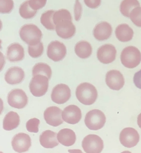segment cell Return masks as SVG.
Wrapping results in <instances>:
<instances>
[{"label":"cell","instance_id":"f546056e","mask_svg":"<svg viewBox=\"0 0 141 153\" xmlns=\"http://www.w3.org/2000/svg\"><path fill=\"white\" fill-rule=\"evenodd\" d=\"M27 51L29 55L32 58L39 57L44 51V45L40 42L35 45H28Z\"/></svg>","mask_w":141,"mask_h":153},{"label":"cell","instance_id":"4dcf8cb0","mask_svg":"<svg viewBox=\"0 0 141 153\" xmlns=\"http://www.w3.org/2000/svg\"><path fill=\"white\" fill-rule=\"evenodd\" d=\"M129 18L133 23L137 27H141V7L133 8L130 13Z\"/></svg>","mask_w":141,"mask_h":153},{"label":"cell","instance_id":"d590c367","mask_svg":"<svg viewBox=\"0 0 141 153\" xmlns=\"http://www.w3.org/2000/svg\"><path fill=\"white\" fill-rule=\"evenodd\" d=\"M85 5L90 8L96 9L101 4L102 0H84Z\"/></svg>","mask_w":141,"mask_h":153},{"label":"cell","instance_id":"ffe728a7","mask_svg":"<svg viewBox=\"0 0 141 153\" xmlns=\"http://www.w3.org/2000/svg\"><path fill=\"white\" fill-rule=\"evenodd\" d=\"M115 34L118 41L122 42H126L132 39L134 32L128 25L122 23L117 26L115 30Z\"/></svg>","mask_w":141,"mask_h":153},{"label":"cell","instance_id":"6da1fadb","mask_svg":"<svg viewBox=\"0 0 141 153\" xmlns=\"http://www.w3.org/2000/svg\"><path fill=\"white\" fill-rule=\"evenodd\" d=\"M21 39L28 45H35L41 41L42 33L41 29L34 24H25L19 30Z\"/></svg>","mask_w":141,"mask_h":153},{"label":"cell","instance_id":"e575fe53","mask_svg":"<svg viewBox=\"0 0 141 153\" xmlns=\"http://www.w3.org/2000/svg\"><path fill=\"white\" fill-rule=\"evenodd\" d=\"M28 2L30 8L35 11H37L46 5L47 0H28Z\"/></svg>","mask_w":141,"mask_h":153},{"label":"cell","instance_id":"7c38bea8","mask_svg":"<svg viewBox=\"0 0 141 153\" xmlns=\"http://www.w3.org/2000/svg\"><path fill=\"white\" fill-rule=\"evenodd\" d=\"M13 149L17 152L22 153L28 151L31 146L30 136L24 133H19L16 134L11 141Z\"/></svg>","mask_w":141,"mask_h":153},{"label":"cell","instance_id":"277c9868","mask_svg":"<svg viewBox=\"0 0 141 153\" xmlns=\"http://www.w3.org/2000/svg\"><path fill=\"white\" fill-rule=\"evenodd\" d=\"M106 122L104 113L99 109H93L87 112L85 117V126L91 130H97L102 128Z\"/></svg>","mask_w":141,"mask_h":153},{"label":"cell","instance_id":"d4e9b609","mask_svg":"<svg viewBox=\"0 0 141 153\" xmlns=\"http://www.w3.org/2000/svg\"><path fill=\"white\" fill-rule=\"evenodd\" d=\"M54 10H49L44 12L40 17V22L42 25L47 30H55V25L53 22V16Z\"/></svg>","mask_w":141,"mask_h":153},{"label":"cell","instance_id":"52a82bcc","mask_svg":"<svg viewBox=\"0 0 141 153\" xmlns=\"http://www.w3.org/2000/svg\"><path fill=\"white\" fill-rule=\"evenodd\" d=\"M66 54V48L63 42L55 40L48 44L47 49V55L53 61H60L65 58Z\"/></svg>","mask_w":141,"mask_h":153},{"label":"cell","instance_id":"9c48e42d","mask_svg":"<svg viewBox=\"0 0 141 153\" xmlns=\"http://www.w3.org/2000/svg\"><path fill=\"white\" fill-rule=\"evenodd\" d=\"M139 138L138 132L132 127L124 128L119 134V141L121 143L127 148L135 146L139 142Z\"/></svg>","mask_w":141,"mask_h":153},{"label":"cell","instance_id":"4316f807","mask_svg":"<svg viewBox=\"0 0 141 153\" xmlns=\"http://www.w3.org/2000/svg\"><path fill=\"white\" fill-rule=\"evenodd\" d=\"M32 74L33 76L36 75H44L50 79L51 75V69L48 65L40 62L36 63L33 66Z\"/></svg>","mask_w":141,"mask_h":153},{"label":"cell","instance_id":"d6986e66","mask_svg":"<svg viewBox=\"0 0 141 153\" xmlns=\"http://www.w3.org/2000/svg\"><path fill=\"white\" fill-rule=\"evenodd\" d=\"M24 78L23 70L18 66L9 68L5 74V80L9 84H18L20 83Z\"/></svg>","mask_w":141,"mask_h":153},{"label":"cell","instance_id":"603a6c76","mask_svg":"<svg viewBox=\"0 0 141 153\" xmlns=\"http://www.w3.org/2000/svg\"><path fill=\"white\" fill-rule=\"evenodd\" d=\"M76 55L81 59H87L92 53V47L90 42L86 41H80L78 42L74 48Z\"/></svg>","mask_w":141,"mask_h":153},{"label":"cell","instance_id":"7a4b0ae2","mask_svg":"<svg viewBox=\"0 0 141 153\" xmlns=\"http://www.w3.org/2000/svg\"><path fill=\"white\" fill-rule=\"evenodd\" d=\"M75 94L79 102L85 105L93 104L97 97L96 87L88 82H83L78 85L76 88Z\"/></svg>","mask_w":141,"mask_h":153},{"label":"cell","instance_id":"ba28073f","mask_svg":"<svg viewBox=\"0 0 141 153\" xmlns=\"http://www.w3.org/2000/svg\"><path fill=\"white\" fill-rule=\"evenodd\" d=\"M8 103L13 108L22 109L27 103V97L22 89H14L9 92L7 96Z\"/></svg>","mask_w":141,"mask_h":153},{"label":"cell","instance_id":"ac0fdd59","mask_svg":"<svg viewBox=\"0 0 141 153\" xmlns=\"http://www.w3.org/2000/svg\"><path fill=\"white\" fill-rule=\"evenodd\" d=\"M6 57L11 62L22 60L24 57V50L23 46L17 42L11 44L7 47Z\"/></svg>","mask_w":141,"mask_h":153},{"label":"cell","instance_id":"e0dca14e","mask_svg":"<svg viewBox=\"0 0 141 153\" xmlns=\"http://www.w3.org/2000/svg\"><path fill=\"white\" fill-rule=\"evenodd\" d=\"M93 33L96 39L103 41L110 38L112 33V27L108 22H101L95 26Z\"/></svg>","mask_w":141,"mask_h":153},{"label":"cell","instance_id":"2e32d148","mask_svg":"<svg viewBox=\"0 0 141 153\" xmlns=\"http://www.w3.org/2000/svg\"><path fill=\"white\" fill-rule=\"evenodd\" d=\"M55 30L60 38L68 39L72 38L75 35L76 27L72 20H68L56 25Z\"/></svg>","mask_w":141,"mask_h":153},{"label":"cell","instance_id":"83f0119b","mask_svg":"<svg viewBox=\"0 0 141 153\" xmlns=\"http://www.w3.org/2000/svg\"><path fill=\"white\" fill-rule=\"evenodd\" d=\"M53 22L55 26L61 22L72 20L70 13L66 9H60L54 11L53 16Z\"/></svg>","mask_w":141,"mask_h":153},{"label":"cell","instance_id":"30bf717a","mask_svg":"<svg viewBox=\"0 0 141 153\" xmlns=\"http://www.w3.org/2000/svg\"><path fill=\"white\" fill-rule=\"evenodd\" d=\"M116 54V48L114 45L111 44L101 45L97 51V57L99 62L103 64H109L114 62Z\"/></svg>","mask_w":141,"mask_h":153},{"label":"cell","instance_id":"d6a6232c","mask_svg":"<svg viewBox=\"0 0 141 153\" xmlns=\"http://www.w3.org/2000/svg\"><path fill=\"white\" fill-rule=\"evenodd\" d=\"M39 123V120L36 118H33L29 120L26 122V124L27 130L32 133H37L38 131V126Z\"/></svg>","mask_w":141,"mask_h":153},{"label":"cell","instance_id":"8d00e7d4","mask_svg":"<svg viewBox=\"0 0 141 153\" xmlns=\"http://www.w3.org/2000/svg\"><path fill=\"white\" fill-rule=\"evenodd\" d=\"M133 82L138 88L141 89V69L136 72L134 75Z\"/></svg>","mask_w":141,"mask_h":153},{"label":"cell","instance_id":"8992f818","mask_svg":"<svg viewBox=\"0 0 141 153\" xmlns=\"http://www.w3.org/2000/svg\"><path fill=\"white\" fill-rule=\"evenodd\" d=\"M82 146L86 153H100L103 148V142L96 134H88L82 140Z\"/></svg>","mask_w":141,"mask_h":153},{"label":"cell","instance_id":"74e56055","mask_svg":"<svg viewBox=\"0 0 141 153\" xmlns=\"http://www.w3.org/2000/svg\"><path fill=\"white\" fill-rule=\"evenodd\" d=\"M68 152L69 153H83L81 150L80 149H69Z\"/></svg>","mask_w":141,"mask_h":153},{"label":"cell","instance_id":"44dd1931","mask_svg":"<svg viewBox=\"0 0 141 153\" xmlns=\"http://www.w3.org/2000/svg\"><path fill=\"white\" fill-rule=\"evenodd\" d=\"M57 134L55 132L51 130L43 131L39 136V142L44 148H53L57 146L59 141Z\"/></svg>","mask_w":141,"mask_h":153},{"label":"cell","instance_id":"836d02e7","mask_svg":"<svg viewBox=\"0 0 141 153\" xmlns=\"http://www.w3.org/2000/svg\"><path fill=\"white\" fill-rule=\"evenodd\" d=\"M73 13L74 19L78 22L81 19L82 13V6L79 0H75L73 7Z\"/></svg>","mask_w":141,"mask_h":153},{"label":"cell","instance_id":"4fadbf2b","mask_svg":"<svg viewBox=\"0 0 141 153\" xmlns=\"http://www.w3.org/2000/svg\"><path fill=\"white\" fill-rule=\"evenodd\" d=\"M105 81L109 88L119 90L124 85V78L122 74L117 70H111L106 74Z\"/></svg>","mask_w":141,"mask_h":153},{"label":"cell","instance_id":"3957f363","mask_svg":"<svg viewBox=\"0 0 141 153\" xmlns=\"http://www.w3.org/2000/svg\"><path fill=\"white\" fill-rule=\"evenodd\" d=\"M120 59L124 66L130 69L134 68L141 62V53L134 46H127L122 50Z\"/></svg>","mask_w":141,"mask_h":153},{"label":"cell","instance_id":"5bb4252c","mask_svg":"<svg viewBox=\"0 0 141 153\" xmlns=\"http://www.w3.org/2000/svg\"><path fill=\"white\" fill-rule=\"evenodd\" d=\"M62 111L57 106L47 108L44 112V117L45 122L53 127H57L63 123L62 117Z\"/></svg>","mask_w":141,"mask_h":153},{"label":"cell","instance_id":"9a60e30c","mask_svg":"<svg viewBox=\"0 0 141 153\" xmlns=\"http://www.w3.org/2000/svg\"><path fill=\"white\" fill-rule=\"evenodd\" d=\"M63 121L70 124L78 123L82 117L81 111L77 106L70 105L63 109L62 113Z\"/></svg>","mask_w":141,"mask_h":153},{"label":"cell","instance_id":"f1b7e54d","mask_svg":"<svg viewBox=\"0 0 141 153\" xmlns=\"http://www.w3.org/2000/svg\"><path fill=\"white\" fill-rule=\"evenodd\" d=\"M19 13L20 17L24 19H30L36 14V11L33 10L29 5L28 0L24 1L19 7Z\"/></svg>","mask_w":141,"mask_h":153},{"label":"cell","instance_id":"1f68e13d","mask_svg":"<svg viewBox=\"0 0 141 153\" xmlns=\"http://www.w3.org/2000/svg\"><path fill=\"white\" fill-rule=\"evenodd\" d=\"M13 8V0H0V13L1 14L10 13Z\"/></svg>","mask_w":141,"mask_h":153},{"label":"cell","instance_id":"f35d334b","mask_svg":"<svg viewBox=\"0 0 141 153\" xmlns=\"http://www.w3.org/2000/svg\"><path fill=\"white\" fill-rule=\"evenodd\" d=\"M137 124H138L139 127L141 128V113L140 114H139V115L137 116Z\"/></svg>","mask_w":141,"mask_h":153},{"label":"cell","instance_id":"7402d4cb","mask_svg":"<svg viewBox=\"0 0 141 153\" xmlns=\"http://www.w3.org/2000/svg\"><path fill=\"white\" fill-rule=\"evenodd\" d=\"M59 142L65 146H70L74 144L76 140L75 132L69 128H63L57 134Z\"/></svg>","mask_w":141,"mask_h":153},{"label":"cell","instance_id":"8fae6325","mask_svg":"<svg viewBox=\"0 0 141 153\" xmlns=\"http://www.w3.org/2000/svg\"><path fill=\"white\" fill-rule=\"evenodd\" d=\"M70 97V90L65 84L56 85L53 89L51 98L56 103L63 104L66 102Z\"/></svg>","mask_w":141,"mask_h":153},{"label":"cell","instance_id":"ab89813d","mask_svg":"<svg viewBox=\"0 0 141 153\" xmlns=\"http://www.w3.org/2000/svg\"><path fill=\"white\" fill-rule=\"evenodd\" d=\"M121 153H131V152L128 151H123V152H122Z\"/></svg>","mask_w":141,"mask_h":153},{"label":"cell","instance_id":"cb8c5ba5","mask_svg":"<svg viewBox=\"0 0 141 153\" xmlns=\"http://www.w3.org/2000/svg\"><path fill=\"white\" fill-rule=\"evenodd\" d=\"M20 124V117L17 112H8L3 120V128L5 130H12L18 127Z\"/></svg>","mask_w":141,"mask_h":153},{"label":"cell","instance_id":"484cf974","mask_svg":"<svg viewBox=\"0 0 141 153\" xmlns=\"http://www.w3.org/2000/svg\"><path fill=\"white\" fill-rule=\"evenodd\" d=\"M138 6H140V3L137 0H122L119 5V11L122 16L129 17L131 10Z\"/></svg>","mask_w":141,"mask_h":153},{"label":"cell","instance_id":"5b68a950","mask_svg":"<svg viewBox=\"0 0 141 153\" xmlns=\"http://www.w3.org/2000/svg\"><path fill=\"white\" fill-rule=\"evenodd\" d=\"M49 79L44 75L33 76L29 83V90L32 94L35 97L44 96L47 91Z\"/></svg>","mask_w":141,"mask_h":153}]
</instances>
